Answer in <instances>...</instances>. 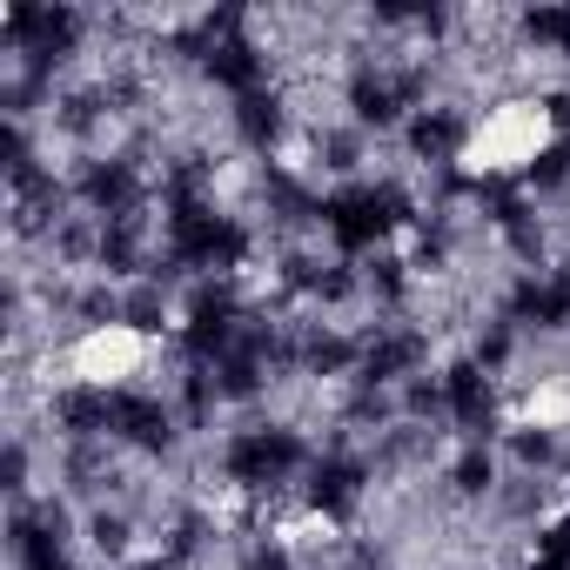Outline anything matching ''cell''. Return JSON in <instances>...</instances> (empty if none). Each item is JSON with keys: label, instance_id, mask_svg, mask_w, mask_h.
<instances>
[{"label": "cell", "instance_id": "obj_4", "mask_svg": "<svg viewBox=\"0 0 570 570\" xmlns=\"http://www.w3.org/2000/svg\"><path fill=\"white\" fill-rule=\"evenodd\" d=\"M235 128H242L255 148H268V141L282 135V101H275V95H242V108H235Z\"/></svg>", "mask_w": 570, "mask_h": 570}, {"label": "cell", "instance_id": "obj_6", "mask_svg": "<svg viewBox=\"0 0 570 570\" xmlns=\"http://www.w3.org/2000/svg\"><path fill=\"white\" fill-rule=\"evenodd\" d=\"M350 356H356V350H350L343 336H309V343H303L309 376H336V370H350Z\"/></svg>", "mask_w": 570, "mask_h": 570}, {"label": "cell", "instance_id": "obj_13", "mask_svg": "<svg viewBox=\"0 0 570 570\" xmlns=\"http://www.w3.org/2000/svg\"><path fill=\"white\" fill-rule=\"evenodd\" d=\"M128 570H168V563H128Z\"/></svg>", "mask_w": 570, "mask_h": 570}, {"label": "cell", "instance_id": "obj_9", "mask_svg": "<svg viewBox=\"0 0 570 570\" xmlns=\"http://www.w3.org/2000/svg\"><path fill=\"white\" fill-rule=\"evenodd\" d=\"M95 550H101V557H128V517H108V510H101V517H95Z\"/></svg>", "mask_w": 570, "mask_h": 570}, {"label": "cell", "instance_id": "obj_3", "mask_svg": "<svg viewBox=\"0 0 570 570\" xmlns=\"http://www.w3.org/2000/svg\"><path fill=\"white\" fill-rule=\"evenodd\" d=\"M410 148H416L423 161H450V155L463 148V121H456V115H443V108H430V115H416V121H410Z\"/></svg>", "mask_w": 570, "mask_h": 570}, {"label": "cell", "instance_id": "obj_2", "mask_svg": "<svg viewBox=\"0 0 570 570\" xmlns=\"http://www.w3.org/2000/svg\"><path fill=\"white\" fill-rule=\"evenodd\" d=\"M356 497H363V463H350V456L316 463V476H309V503L316 510H350Z\"/></svg>", "mask_w": 570, "mask_h": 570}, {"label": "cell", "instance_id": "obj_12", "mask_svg": "<svg viewBox=\"0 0 570 570\" xmlns=\"http://www.w3.org/2000/svg\"><path fill=\"white\" fill-rule=\"evenodd\" d=\"M543 108H550V121H557V128H570V95H550Z\"/></svg>", "mask_w": 570, "mask_h": 570}, {"label": "cell", "instance_id": "obj_7", "mask_svg": "<svg viewBox=\"0 0 570 570\" xmlns=\"http://www.w3.org/2000/svg\"><path fill=\"white\" fill-rule=\"evenodd\" d=\"M121 316L135 323V330H161V316H168V303H161V289H155V282H141V289L121 303Z\"/></svg>", "mask_w": 570, "mask_h": 570}, {"label": "cell", "instance_id": "obj_14", "mask_svg": "<svg viewBox=\"0 0 570 570\" xmlns=\"http://www.w3.org/2000/svg\"><path fill=\"white\" fill-rule=\"evenodd\" d=\"M537 570H570V563H550V557H543V563H537Z\"/></svg>", "mask_w": 570, "mask_h": 570}, {"label": "cell", "instance_id": "obj_8", "mask_svg": "<svg viewBox=\"0 0 570 570\" xmlns=\"http://www.w3.org/2000/svg\"><path fill=\"white\" fill-rule=\"evenodd\" d=\"M530 181H537V188H557V181H570V141L543 148V155H537V168H530Z\"/></svg>", "mask_w": 570, "mask_h": 570}, {"label": "cell", "instance_id": "obj_5", "mask_svg": "<svg viewBox=\"0 0 570 570\" xmlns=\"http://www.w3.org/2000/svg\"><path fill=\"white\" fill-rule=\"evenodd\" d=\"M523 35H530L537 48H557V55H570V8H537V14L523 21Z\"/></svg>", "mask_w": 570, "mask_h": 570}, {"label": "cell", "instance_id": "obj_10", "mask_svg": "<svg viewBox=\"0 0 570 570\" xmlns=\"http://www.w3.org/2000/svg\"><path fill=\"white\" fill-rule=\"evenodd\" d=\"M456 490H463V497H476V490H490V456H483V450H470V456L456 463Z\"/></svg>", "mask_w": 570, "mask_h": 570}, {"label": "cell", "instance_id": "obj_1", "mask_svg": "<svg viewBox=\"0 0 570 570\" xmlns=\"http://www.w3.org/2000/svg\"><path fill=\"white\" fill-rule=\"evenodd\" d=\"M108 430H115V436H128L135 450H168L175 416H168V403H161V396H135V390H121V396L108 403Z\"/></svg>", "mask_w": 570, "mask_h": 570}, {"label": "cell", "instance_id": "obj_11", "mask_svg": "<svg viewBox=\"0 0 570 570\" xmlns=\"http://www.w3.org/2000/svg\"><path fill=\"white\" fill-rule=\"evenodd\" d=\"M517 456H523V463H550L557 443H550V436H517Z\"/></svg>", "mask_w": 570, "mask_h": 570}]
</instances>
